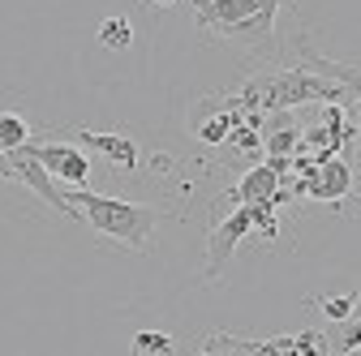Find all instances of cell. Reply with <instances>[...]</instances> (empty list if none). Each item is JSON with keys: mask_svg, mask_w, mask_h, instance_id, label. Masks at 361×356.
Wrapping results in <instances>:
<instances>
[{"mask_svg": "<svg viewBox=\"0 0 361 356\" xmlns=\"http://www.w3.org/2000/svg\"><path fill=\"white\" fill-rule=\"evenodd\" d=\"M353 189H357V172H353V163H348L344 155L314 159L310 172L297 181V193L319 198V202H331V206L344 202V198H353Z\"/></svg>", "mask_w": 361, "mask_h": 356, "instance_id": "277c9868", "label": "cell"}, {"mask_svg": "<svg viewBox=\"0 0 361 356\" xmlns=\"http://www.w3.org/2000/svg\"><path fill=\"white\" fill-rule=\"evenodd\" d=\"M0 181H18V172H13V159H9V151H0Z\"/></svg>", "mask_w": 361, "mask_h": 356, "instance_id": "7402d4cb", "label": "cell"}, {"mask_svg": "<svg viewBox=\"0 0 361 356\" xmlns=\"http://www.w3.org/2000/svg\"><path fill=\"white\" fill-rule=\"evenodd\" d=\"M340 348H344V352L361 348V314H353V322L344 326V335H340Z\"/></svg>", "mask_w": 361, "mask_h": 356, "instance_id": "44dd1931", "label": "cell"}, {"mask_svg": "<svg viewBox=\"0 0 361 356\" xmlns=\"http://www.w3.org/2000/svg\"><path fill=\"white\" fill-rule=\"evenodd\" d=\"M99 43H104L108 52H125L129 43H133V22L129 18H108L99 26Z\"/></svg>", "mask_w": 361, "mask_h": 356, "instance_id": "e0dca14e", "label": "cell"}, {"mask_svg": "<svg viewBox=\"0 0 361 356\" xmlns=\"http://www.w3.org/2000/svg\"><path fill=\"white\" fill-rule=\"evenodd\" d=\"M151 9H172V5H180V0H147Z\"/></svg>", "mask_w": 361, "mask_h": 356, "instance_id": "603a6c76", "label": "cell"}, {"mask_svg": "<svg viewBox=\"0 0 361 356\" xmlns=\"http://www.w3.org/2000/svg\"><path fill=\"white\" fill-rule=\"evenodd\" d=\"M69 206L86 219L99 236H112L121 245H129L133 253H142L151 245V232L159 228V210L155 206H142V202H125V198H108V193H95V189H78L65 193Z\"/></svg>", "mask_w": 361, "mask_h": 356, "instance_id": "7a4b0ae2", "label": "cell"}, {"mask_svg": "<svg viewBox=\"0 0 361 356\" xmlns=\"http://www.w3.org/2000/svg\"><path fill=\"white\" fill-rule=\"evenodd\" d=\"M327 348H331V335H323V331H297V352L301 356H327Z\"/></svg>", "mask_w": 361, "mask_h": 356, "instance_id": "d6986e66", "label": "cell"}, {"mask_svg": "<svg viewBox=\"0 0 361 356\" xmlns=\"http://www.w3.org/2000/svg\"><path fill=\"white\" fill-rule=\"evenodd\" d=\"M280 5H284V0H262L258 13H250L245 22H237V26H228V30H219L215 39H228V43H237V48H267V43L276 39Z\"/></svg>", "mask_w": 361, "mask_h": 356, "instance_id": "9c48e42d", "label": "cell"}, {"mask_svg": "<svg viewBox=\"0 0 361 356\" xmlns=\"http://www.w3.org/2000/svg\"><path fill=\"white\" fill-rule=\"evenodd\" d=\"M30 151H35V159L48 167V176L52 181H65V185H86L90 181V159H86V151L82 146H69V142H30Z\"/></svg>", "mask_w": 361, "mask_h": 356, "instance_id": "52a82bcc", "label": "cell"}, {"mask_svg": "<svg viewBox=\"0 0 361 356\" xmlns=\"http://www.w3.org/2000/svg\"><path fill=\"white\" fill-rule=\"evenodd\" d=\"M319 309L331 318V322H348L357 314V296L353 292H340V296H319Z\"/></svg>", "mask_w": 361, "mask_h": 356, "instance_id": "ac0fdd59", "label": "cell"}, {"mask_svg": "<svg viewBox=\"0 0 361 356\" xmlns=\"http://www.w3.org/2000/svg\"><path fill=\"white\" fill-rule=\"evenodd\" d=\"M9 159H13V172H18V185H26L30 193H39L48 206H56L61 215H69V219H82L73 206H69V198L56 189V181L48 176V167H43L39 159H35V151H30V142L26 146H18V151H9Z\"/></svg>", "mask_w": 361, "mask_h": 356, "instance_id": "8992f818", "label": "cell"}, {"mask_svg": "<svg viewBox=\"0 0 361 356\" xmlns=\"http://www.w3.org/2000/svg\"><path fill=\"white\" fill-rule=\"evenodd\" d=\"M258 356H301L297 335H276V339H258Z\"/></svg>", "mask_w": 361, "mask_h": 356, "instance_id": "ffe728a7", "label": "cell"}, {"mask_svg": "<svg viewBox=\"0 0 361 356\" xmlns=\"http://www.w3.org/2000/svg\"><path fill=\"white\" fill-rule=\"evenodd\" d=\"M348 91L340 82L323 77V73H314L310 65L305 69H276V73H254L245 86H241V95H237V108L241 112H293L301 103H340Z\"/></svg>", "mask_w": 361, "mask_h": 356, "instance_id": "6da1fadb", "label": "cell"}, {"mask_svg": "<svg viewBox=\"0 0 361 356\" xmlns=\"http://www.w3.org/2000/svg\"><path fill=\"white\" fill-rule=\"evenodd\" d=\"M301 52H305V61H310V69L314 73H323V77H331V82H340L344 91L361 103V73L353 69V65H340V61H327V56H319V52H310L305 43H301Z\"/></svg>", "mask_w": 361, "mask_h": 356, "instance_id": "4fadbf2b", "label": "cell"}, {"mask_svg": "<svg viewBox=\"0 0 361 356\" xmlns=\"http://www.w3.org/2000/svg\"><path fill=\"white\" fill-rule=\"evenodd\" d=\"M258 210H262V202H241V206L211 232L202 279H219V275H224V266H228V258L237 253V245H241L250 232H258Z\"/></svg>", "mask_w": 361, "mask_h": 356, "instance_id": "3957f363", "label": "cell"}, {"mask_svg": "<svg viewBox=\"0 0 361 356\" xmlns=\"http://www.w3.org/2000/svg\"><path fill=\"white\" fill-rule=\"evenodd\" d=\"M78 142H82L86 151L104 155L108 163L125 167V172H133V167H138V142H133V138H125V133H99V129H78Z\"/></svg>", "mask_w": 361, "mask_h": 356, "instance_id": "7c38bea8", "label": "cell"}, {"mask_svg": "<svg viewBox=\"0 0 361 356\" xmlns=\"http://www.w3.org/2000/svg\"><path fill=\"white\" fill-rule=\"evenodd\" d=\"M185 5L194 9V22H198L202 30H215V34H219V30L245 22L250 13H258L262 0H185Z\"/></svg>", "mask_w": 361, "mask_h": 356, "instance_id": "30bf717a", "label": "cell"}, {"mask_svg": "<svg viewBox=\"0 0 361 356\" xmlns=\"http://www.w3.org/2000/svg\"><path fill=\"white\" fill-rule=\"evenodd\" d=\"M30 142V125L18 112H0V151H18Z\"/></svg>", "mask_w": 361, "mask_h": 356, "instance_id": "2e32d148", "label": "cell"}, {"mask_svg": "<svg viewBox=\"0 0 361 356\" xmlns=\"http://www.w3.org/2000/svg\"><path fill=\"white\" fill-rule=\"evenodd\" d=\"M198 356H258V339H241V335H228V331H215V335L202 339Z\"/></svg>", "mask_w": 361, "mask_h": 356, "instance_id": "5bb4252c", "label": "cell"}, {"mask_svg": "<svg viewBox=\"0 0 361 356\" xmlns=\"http://www.w3.org/2000/svg\"><path fill=\"white\" fill-rule=\"evenodd\" d=\"M301 125L293 112H267V125H262V155L267 163H276L280 172H288L293 155L301 151Z\"/></svg>", "mask_w": 361, "mask_h": 356, "instance_id": "ba28073f", "label": "cell"}, {"mask_svg": "<svg viewBox=\"0 0 361 356\" xmlns=\"http://www.w3.org/2000/svg\"><path fill=\"white\" fill-rule=\"evenodd\" d=\"M129 356H176V339L168 331H138L129 339Z\"/></svg>", "mask_w": 361, "mask_h": 356, "instance_id": "9a60e30c", "label": "cell"}, {"mask_svg": "<svg viewBox=\"0 0 361 356\" xmlns=\"http://www.w3.org/2000/svg\"><path fill=\"white\" fill-rule=\"evenodd\" d=\"M228 198H233V202H271V206H276V202L284 198V172H280L276 163L250 167Z\"/></svg>", "mask_w": 361, "mask_h": 356, "instance_id": "8fae6325", "label": "cell"}, {"mask_svg": "<svg viewBox=\"0 0 361 356\" xmlns=\"http://www.w3.org/2000/svg\"><path fill=\"white\" fill-rule=\"evenodd\" d=\"M241 120H245V112L237 108V99H219V95L198 99V108L190 112V129L198 133V142H207V146H224V142H228V133Z\"/></svg>", "mask_w": 361, "mask_h": 356, "instance_id": "5b68a950", "label": "cell"}]
</instances>
